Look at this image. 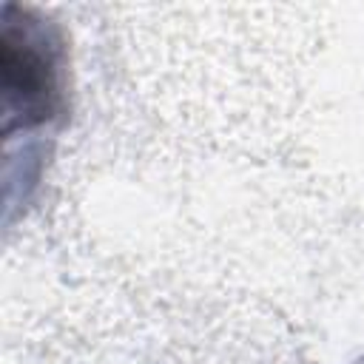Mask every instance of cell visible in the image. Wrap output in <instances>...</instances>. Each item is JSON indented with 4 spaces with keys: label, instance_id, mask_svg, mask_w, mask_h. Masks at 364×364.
Masks as SVG:
<instances>
[{
    "label": "cell",
    "instance_id": "obj_1",
    "mask_svg": "<svg viewBox=\"0 0 364 364\" xmlns=\"http://www.w3.org/2000/svg\"><path fill=\"white\" fill-rule=\"evenodd\" d=\"M3 134L37 128L65 108V48L60 28L28 6L9 3L0 26Z\"/></svg>",
    "mask_w": 364,
    "mask_h": 364
}]
</instances>
